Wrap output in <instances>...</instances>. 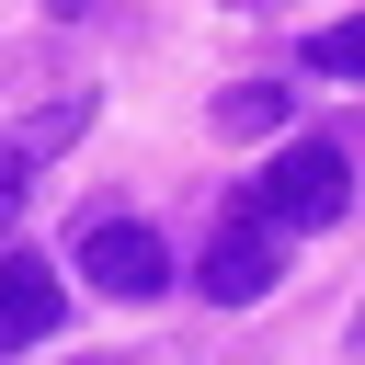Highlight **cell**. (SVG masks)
I'll return each mask as SVG.
<instances>
[{
    "label": "cell",
    "mask_w": 365,
    "mask_h": 365,
    "mask_svg": "<svg viewBox=\"0 0 365 365\" xmlns=\"http://www.w3.org/2000/svg\"><path fill=\"white\" fill-rule=\"evenodd\" d=\"M23 194H34V160H23V148H11V137H0V228H11V217H23Z\"/></svg>",
    "instance_id": "cell-8"
},
{
    "label": "cell",
    "mask_w": 365,
    "mask_h": 365,
    "mask_svg": "<svg viewBox=\"0 0 365 365\" xmlns=\"http://www.w3.org/2000/svg\"><path fill=\"white\" fill-rule=\"evenodd\" d=\"M68 274H91L103 297L148 308V297L171 285V251H160V228H148V217H91V228L68 240Z\"/></svg>",
    "instance_id": "cell-2"
},
{
    "label": "cell",
    "mask_w": 365,
    "mask_h": 365,
    "mask_svg": "<svg viewBox=\"0 0 365 365\" xmlns=\"http://www.w3.org/2000/svg\"><path fill=\"white\" fill-rule=\"evenodd\" d=\"M251 205H262L274 228H331V217L354 205V160H342L331 137H297V148L251 182Z\"/></svg>",
    "instance_id": "cell-1"
},
{
    "label": "cell",
    "mask_w": 365,
    "mask_h": 365,
    "mask_svg": "<svg viewBox=\"0 0 365 365\" xmlns=\"http://www.w3.org/2000/svg\"><path fill=\"white\" fill-rule=\"evenodd\" d=\"M46 11H80V0H46Z\"/></svg>",
    "instance_id": "cell-9"
},
{
    "label": "cell",
    "mask_w": 365,
    "mask_h": 365,
    "mask_svg": "<svg viewBox=\"0 0 365 365\" xmlns=\"http://www.w3.org/2000/svg\"><path fill=\"white\" fill-rule=\"evenodd\" d=\"M354 342H365V308H354Z\"/></svg>",
    "instance_id": "cell-10"
},
{
    "label": "cell",
    "mask_w": 365,
    "mask_h": 365,
    "mask_svg": "<svg viewBox=\"0 0 365 365\" xmlns=\"http://www.w3.org/2000/svg\"><path fill=\"white\" fill-rule=\"evenodd\" d=\"M308 68H319V80H365V11H354V23H319V34H308Z\"/></svg>",
    "instance_id": "cell-7"
},
{
    "label": "cell",
    "mask_w": 365,
    "mask_h": 365,
    "mask_svg": "<svg viewBox=\"0 0 365 365\" xmlns=\"http://www.w3.org/2000/svg\"><path fill=\"white\" fill-rule=\"evenodd\" d=\"M285 114H297L285 80H240V91H217V137H274Z\"/></svg>",
    "instance_id": "cell-5"
},
{
    "label": "cell",
    "mask_w": 365,
    "mask_h": 365,
    "mask_svg": "<svg viewBox=\"0 0 365 365\" xmlns=\"http://www.w3.org/2000/svg\"><path fill=\"white\" fill-rule=\"evenodd\" d=\"M68 319V297H57V274L34 262V251H11L0 262V354H23V342H46Z\"/></svg>",
    "instance_id": "cell-4"
},
{
    "label": "cell",
    "mask_w": 365,
    "mask_h": 365,
    "mask_svg": "<svg viewBox=\"0 0 365 365\" xmlns=\"http://www.w3.org/2000/svg\"><path fill=\"white\" fill-rule=\"evenodd\" d=\"M274 274H285V251H274V217L240 194V217H217V240H205V297L217 308H251V297H274Z\"/></svg>",
    "instance_id": "cell-3"
},
{
    "label": "cell",
    "mask_w": 365,
    "mask_h": 365,
    "mask_svg": "<svg viewBox=\"0 0 365 365\" xmlns=\"http://www.w3.org/2000/svg\"><path fill=\"white\" fill-rule=\"evenodd\" d=\"M80 125H91V91H57V103H34V114L11 125V148H23V160H46V148H68Z\"/></svg>",
    "instance_id": "cell-6"
}]
</instances>
